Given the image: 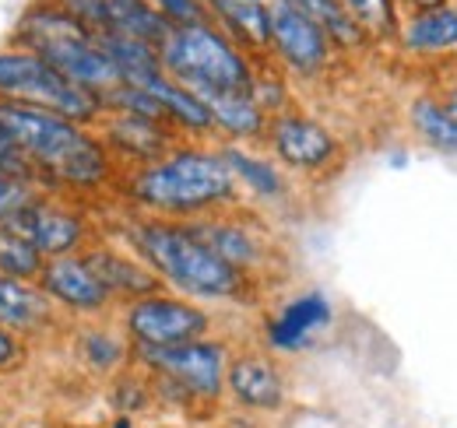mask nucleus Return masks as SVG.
<instances>
[{"instance_id": "1", "label": "nucleus", "mask_w": 457, "mask_h": 428, "mask_svg": "<svg viewBox=\"0 0 457 428\" xmlns=\"http://www.w3.org/2000/svg\"><path fill=\"white\" fill-rule=\"evenodd\" d=\"M0 141L32 165L43 193L85 197L116 179V161L96 127H81L54 109L0 99Z\"/></svg>"}, {"instance_id": "2", "label": "nucleus", "mask_w": 457, "mask_h": 428, "mask_svg": "<svg viewBox=\"0 0 457 428\" xmlns=\"http://www.w3.org/2000/svg\"><path fill=\"white\" fill-rule=\"evenodd\" d=\"M123 197L148 218L194 221L228 211L239 201V183L222 152L176 144L170 155L127 176Z\"/></svg>"}, {"instance_id": "3", "label": "nucleus", "mask_w": 457, "mask_h": 428, "mask_svg": "<svg viewBox=\"0 0 457 428\" xmlns=\"http://www.w3.org/2000/svg\"><path fill=\"white\" fill-rule=\"evenodd\" d=\"M123 239L130 253L159 274L162 284L176 288L194 302H228L246 295L250 274L226 264L215 250H208L187 221L166 218H130L123 225Z\"/></svg>"}, {"instance_id": "4", "label": "nucleus", "mask_w": 457, "mask_h": 428, "mask_svg": "<svg viewBox=\"0 0 457 428\" xmlns=\"http://www.w3.org/2000/svg\"><path fill=\"white\" fill-rule=\"evenodd\" d=\"M11 46L36 54L43 63H50L60 78H67L71 85H78L99 99L120 85L113 60L103 54L99 39L88 29H81L74 18L57 11L50 0H36L21 11V18L14 21V32H11Z\"/></svg>"}, {"instance_id": "5", "label": "nucleus", "mask_w": 457, "mask_h": 428, "mask_svg": "<svg viewBox=\"0 0 457 428\" xmlns=\"http://www.w3.org/2000/svg\"><path fill=\"white\" fill-rule=\"evenodd\" d=\"M162 70L176 85L194 92L197 99L228 95V92H250L253 85V63L226 32L208 18L197 25L172 29L170 39L159 50Z\"/></svg>"}, {"instance_id": "6", "label": "nucleus", "mask_w": 457, "mask_h": 428, "mask_svg": "<svg viewBox=\"0 0 457 428\" xmlns=\"http://www.w3.org/2000/svg\"><path fill=\"white\" fill-rule=\"evenodd\" d=\"M0 99L54 109L81 127H96L106 112L99 95L71 85L50 63H43L36 54L11 46V43L0 46Z\"/></svg>"}, {"instance_id": "7", "label": "nucleus", "mask_w": 457, "mask_h": 428, "mask_svg": "<svg viewBox=\"0 0 457 428\" xmlns=\"http://www.w3.org/2000/svg\"><path fill=\"white\" fill-rule=\"evenodd\" d=\"M134 358L152 373L155 390L176 393L183 400H219L226 390L228 348L226 341L201 337L172 348H152V351H134Z\"/></svg>"}, {"instance_id": "8", "label": "nucleus", "mask_w": 457, "mask_h": 428, "mask_svg": "<svg viewBox=\"0 0 457 428\" xmlns=\"http://www.w3.org/2000/svg\"><path fill=\"white\" fill-rule=\"evenodd\" d=\"M120 330L134 351H152V348H172L187 341H201L212 333V313L183 295L155 292L134 302H123L120 309Z\"/></svg>"}, {"instance_id": "9", "label": "nucleus", "mask_w": 457, "mask_h": 428, "mask_svg": "<svg viewBox=\"0 0 457 428\" xmlns=\"http://www.w3.org/2000/svg\"><path fill=\"white\" fill-rule=\"evenodd\" d=\"M0 225L18 232L21 239H29L46 260L85 253L96 243V228H92L88 214L57 193H43V190Z\"/></svg>"}, {"instance_id": "10", "label": "nucleus", "mask_w": 457, "mask_h": 428, "mask_svg": "<svg viewBox=\"0 0 457 428\" xmlns=\"http://www.w3.org/2000/svg\"><path fill=\"white\" fill-rule=\"evenodd\" d=\"M264 137L271 144V155L292 172L320 176L342 159V141L320 119L306 116V112H295V109L271 116Z\"/></svg>"}, {"instance_id": "11", "label": "nucleus", "mask_w": 457, "mask_h": 428, "mask_svg": "<svg viewBox=\"0 0 457 428\" xmlns=\"http://www.w3.org/2000/svg\"><path fill=\"white\" fill-rule=\"evenodd\" d=\"M275 56L299 78H317L331 63V39L328 32L303 11L271 0V46Z\"/></svg>"}, {"instance_id": "12", "label": "nucleus", "mask_w": 457, "mask_h": 428, "mask_svg": "<svg viewBox=\"0 0 457 428\" xmlns=\"http://www.w3.org/2000/svg\"><path fill=\"white\" fill-rule=\"evenodd\" d=\"M39 292L57 306V313L74 317H99L113 309V295L103 288V281L92 274L81 253L54 257L43 264V274L36 277Z\"/></svg>"}, {"instance_id": "13", "label": "nucleus", "mask_w": 457, "mask_h": 428, "mask_svg": "<svg viewBox=\"0 0 457 428\" xmlns=\"http://www.w3.org/2000/svg\"><path fill=\"white\" fill-rule=\"evenodd\" d=\"M96 134L103 137L113 161H127L134 169L152 165L176 148L172 127L134 116V112H103V119L96 123Z\"/></svg>"}, {"instance_id": "14", "label": "nucleus", "mask_w": 457, "mask_h": 428, "mask_svg": "<svg viewBox=\"0 0 457 428\" xmlns=\"http://www.w3.org/2000/svg\"><path fill=\"white\" fill-rule=\"evenodd\" d=\"M335 323V306L324 292L310 288L303 295H292L286 306L264 323V341L278 355H299L313 348V341Z\"/></svg>"}, {"instance_id": "15", "label": "nucleus", "mask_w": 457, "mask_h": 428, "mask_svg": "<svg viewBox=\"0 0 457 428\" xmlns=\"http://www.w3.org/2000/svg\"><path fill=\"white\" fill-rule=\"evenodd\" d=\"M226 390L236 400V407L253 411V415H275L288 400L286 373L278 369V362L271 355H261V351L228 358Z\"/></svg>"}, {"instance_id": "16", "label": "nucleus", "mask_w": 457, "mask_h": 428, "mask_svg": "<svg viewBox=\"0 0 457 428\" xmlns=\"http://www.w3.org/2000/svg\"><path fill=\"white\" fill-rule=\"evenodd\" d=\"M190 232L208 246L215 250L226 264H232L236 270L250 274V270L264 268L268 264V239L264 232H257L250 221L236 218V214H208V218H194L187 221Z\"/></svg>"}, {"instance_id": "17", "label": "nucleus", "mask_w": 457, "mask_h": 428, "mask_svg": "<svg viewBox=\"0 0 457 428\" xmlns=\"http://www.w3.org/2000/svg\"><path fill=\"white\" fill-rule=\"evenodd\" d=\"M81 257L92 268V274L103 281V288L113 295V302H134V299H145V295H155L166 288L159 281V274L148 264H141L130 250L123 253L110 243H92Z\"/></svg>"}, {"instance_id": "18", "label": "nucleus", "mask_w": 457, "mask_h": 428, "mask_svg": "<svg viewBox=\"0 0 457 428\" xmlns=\"http://www.w3.org/2000/svg\"><path fill=\"white\" fill-rule=\"evenodd\" d=\"M0 326L21 337L50 333L57 326V306L39 292L36 281L0 277Z\"/></svg>"}, {"instance_id": "19", "label": "nucleus", "mask_w": 457, "mask_h": 428, "mask_svg": "<svg viewBox=\"0 0 457 428\" xmlns=\"http://www.w3.org/2000/svg\"><path fill=\"white\" fill-rule=\"evenodd\" d=\"M208 18L226 32L228 39L246 50L271 46V4H246V0H208Z\"/></svg>"}, {"instance_id": "20", "label": "nucleus", "mask_w": 457, "mask_h": 428, "mask_svg": "<svg viewBox=\"0 0 457 428\" xmlns=\"http://www.w3.org/2000/svg\"><path fill=\"white\" fill-rule=\"evenodd\" d=\"M137 88H145V92H152V95L159 99V106L166 109V119H170L172 130H183V134H194V137L215 134V123H212L208 106H204L194 92H187L183 85H176L166 70L155 74V78H148V81L137 85Z\"/></svg>"}, {"instance_id": "21", "label": "nucleus", "mask_w": 457, "mask_h": 428, "mask_svg": "<svg viewBox=\"0 0 457 428\" xmlns=\"http://www.w3.org/2000/svg\"><path fill=\"white\" fill-rule=\"evenodd\" d=\"M398 36L401 46L408 54H447V50H457V7L454 4H440V7L415 11L398 29Z\"/></svg>"}, {"instance_id": "22", "label": "nucleus", "mask_w": 457, "mask_h": 428, "mask_svg": "<svg viewBox=\"0 0 457 428\" xmlns=\"http://www.w3.org/2000/svg\"><path fill=\"white\" fill-rule=\"evenodd\" d=\"M201 103L212 112L215 134H226L228 141H261L264 130H268V116H264L261 106L250 99V92L208 95V99H201Z\"/></svg>"}, {"instance_id": "23", "label": "nucleus", "mask_w": 457, "mask_h": 428, "mask_svg": "<svg viewBox=\"0 0 457 428\" xmlns=\"http://www.w3.org/2000/svg\"><path fill=\"white\" fill-rule=\"evenodd\" d=\"M219 152H222V159H226L228 169H232L236 183L246 186L257 201H282L288 193L286 176H282V169L271 159L253 155V152H246V148H239V144H226V148H219Z\"/></svg>"}, {"instance_id": "24", "label": "nucleus", "mask_w": 457, "mask_h": 428, "mask_svg": "<svg viewBox=\"0 0 457 428\" xmlns=\"http://www.w3.org/2000/svg\"><path fill=\"white\" fill-rule=\"evenodd\" d=\"M106 18H110L106 32L141 39V43H148L155 50H162V43L170 39L172 32V25L148 0H106Z\"/></svg>"}, {"instance_id": "25", "label": "nucleus", "mask_w": 457, "mask_h": 428, "mask_svg": "<svg viewBox=\"0 0 457 428\" xmlns=\"http://www.w3.org/2000/svg\"><path fill=\"white\" fill-rule=\"evenodd\" d=\"M96 39H99L103 54L113 60L123 85H145L148 78L162 74V60H159L155 46H148L141 39H130V36H120V32H99Z\"/></svg>"}, {"instance_id": "26", "label": "nucleus", "mask_w": 457, "mask_h": 428, "mask_svg": "<svg viewBox=\"0 0 457 428\" xmlns=\"http://www.w3.org/2000/svg\"><path fill=\"white\" fill-rule=\"evenodd\" d=\"M74 351L92 373H120L127 358H134L127 337L110 326H81L74 333Z\"/></svg>"}, {"instance_id": "27", "label": "nucleus", "mask_w": 457, "mask_h": 428, "mask_svg": "<svg viewBox=\"0 0 457 428\" xmlns=\"http://www.w3.org/2000/svg\"><path fill=\"white\" fill-rule=\"evenodd\" d=\"M408 123L411 130L440 155H457V123L444 112V106L429 95H419L408 106Z\"/></svg>"}, {"instance_id": "28", "label": "nucleus", "mask_w": 457, "mask_h": 428, "mask_svg": "<svg viewBox=\"0 0 457 428\" xmlns=\"http://www.w3.org/2000/svg\"><path fill=\"white\" fill-rule=\"evenodd\" d=\"M43 264H46V257L29 239H21L7 225H0V277L36 281L43 274Z\"/></svg>"}, {"instance_id": "29", "label": "nucleus", "mask_w": 457, "mask_h": 428, "mask_svg": "<svg viewBox=\"0 0 457 428\" xmlns=\"http://www.w3.org/2000/svg\"><path fill=\"white\" fill-rule=\"evenodd\" d=\"M342 11L366 36H391L395 25V0H338Z\"/></svg>"}, {"instance_id": "30", "label": "nucleus", "mask_w": 457, "mask_h": 428, "mask_svg": "<svg viewBox=\"0 0 457 428\" xmlns=\"http://www.w3.org/2000/svg\"><path fill=\"white\" fill-rule=\"evenodd\" d=\"M57 11H63L67 18H74L81 29H88L92 36L106 32L110 29V18H106V0H50Z\"/></svg>"}, {"instance_id": "31", "label": "nucleus", "mask_w": 457, "mask_h": 428, "mask_svg": "<svg viewBox=\"0 0 457 428\" xmlns=\"http://www.w3.org/2000/svg\"><path fill=\"white\" fill-rule=\"evenodd\" d=\"M172 29H183V25H197V21H208V7L201 0H148Z\"/></svg>"}, {"instance_id": "32", "label": "nucleus", "mask_w": 457, "mask_h": 428, "mask_svg": "<svg viewBox=\"0 0 457 428\" xmlns=\"http://www.w3.org/2000/svg\"><path fill=\"white\" fill-rule=\"evenodd\" d=\"M29 362V337L0 326V375H14Z\"/></svg>"}, {"instance_id": "33", "label": "nucleus", "mask_w": 457, "mask_h": 428, "mask_svg": "<svg viewBox=\"0 0 457 428\" xmlns=\"http://www.w3.org/2000/svg\"><path fill=\"white\" fill-rule=\"evenodd\" d=\"M36 193H39V190H36L32 183H25V179H14V176H4V172H0V221H7L11 214L21 208V204H29Z\"/></svg>"}, {"instance_id": "34", "label": "nucleus", "mask_w": 457, "mask_h": 428, "mask_svg": "<svg viewBox=\"0 0 457 428\" xmlns=\"http://www.w3.org/2000/svg\"><path fill=\"white\" fill-rule=\"evenodd\" d=\"M0 172L4 176H14V179H25V183H32L36 190H39V183H36V172H32V165L21 159L14 148H7L4 141H0Z\"/></svg>"}, {"instance_id": "35", "label": "nucleus", "mask_w": 457, "mask_h": 428, "mask_svg": "<svg viewBox=\"0 0 457 428\" xmlns=\"http://www.w3.org/2000/svg\"><path fill=\"white\" fill-rule=\"evenodd\" d=\"M440 106H444V112H447V116L457 123V88H451V92H447V99H444Z\"/></svg>"}, {"instance_id": "36", "label": "nucleus", "mask_w": 457, "mask_h": 428, "mask_svg": "<svg viewBox=\"0 0 457 428\" xmlns=\"http://www.w3.org/2000/svg\"><path fill=\"white\" fill-rule=\"evenodd\" d=\"M113 428H134V422H130V415H120L113 422Z\"/></svg>"}, {"instance_id": "37", "label": "nucleus", "mask_w": 457, "mask_h": 428, "mask_svg": "<svg viewBox=\"0 0 457 428\" xmlns=\"http://www.w3.org/2000/svg\"><path fill=\"white\" fill-rule=\"evenodd\" d=\"M246 4H268V0H246Z\"/></svg>"}, {"instance_id": "38", "label": "nucleus", "mask_w": 457, "mask_h": 428, "mask_svg": "<svg viewBox=\"0 0 457 428\" xmlns=\"http://www.w3.org/2000/svg\"><path fill=\"white\" fill-rule=\"evenodd\" d=\"M201 4H208V0H201Z\"/></svg>"}]
</instances>
